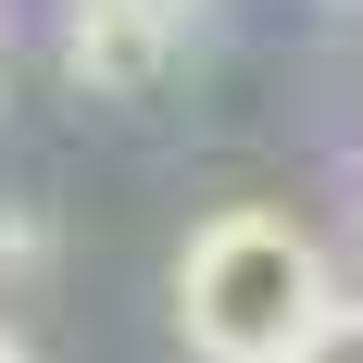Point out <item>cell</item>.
Listing matches in <instances>:
<instances>
[{
    "label": "cell",
    "mask_w": 363,
    "mask_h": 363,
    "mask_svg": "<svg viewBox=\"0 0 363 363\" xmlns=\"http://www.w3.org/2000/svg\"><path fill=\"white\" fill-rule=\"evenodd\" d=\"M63 63H75V88H101V101H138V88H163V63H176V13L75 0V26H63Z\"/></svg>",
    "instance_id": "2"
},
{
    "label": "cell",
    "mask_w": 363,
    "mask_h": 363,
    "mask_svg": "<svg viewBox=\"0 0 363 363\" xmlns=\"http://www.w3.org/2000/svg\"><path fill=\"white\" fill-rule=\"evenodd\" d=\"M301 363H363V301H338V313H326V326H313V338H301Z\"/></svg>",
    "instance_id": "3"
},
{
    "label": "cell",
    "mask_w": 363,
    "mask_h": 363,
    "mask_svg": "<svg viewBox=\"0 0 363 363\" xmlns=\"http://www.w3.org/2000/svg\"><path fill=\"white\" fill-rule=\"evenodd\" d=\"M338 313L326 251L301 238L276 201H225L188 225L176 251V326L201 363H301V338Z\"/></svg>",
    "instance_id": "1"
},
{
    "label": "cell",
    "mask_w": 363,
    "mask_h": 363,
    "mask_svg": "<svg viewBox=\"0 0 363 363\" xmlns=\"http://www.w3.org/2000/svg\"><path fill=\"white\" fill-rule=\"evenodd\" d=\"M0 363H38V351H26V338H13V326H0Z\"/></svg>",
    "instance_id": "5"
},
{
    "label": "cell",
    "mask_w": 363,
    "mask_h": 363,
    "mask_svg": "<svg viewBox=\"0 0 363 363\" xmlns=\"http://www.w3.org/2000/svg\"><path fill=\"white\" fill-rule=\"evenodd\" d=\"M125 13H176V26H188V0H125Z\"/></svg>",
    "instance_id": "4"
}]
</instances>
